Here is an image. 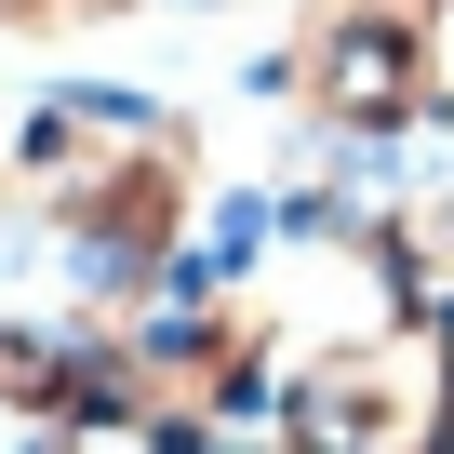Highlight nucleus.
<instances>
[{
	"label": "nucleus",
	"mask_w": 454,
	"mask_h": 454,
	"mask_svg": "<svg viewBox=\"0 0 454 454\" xmlns=\"http://www.w3.org/2000/svg\"><path fill=\"white\" fill-rule=\"evenodd\" d=\"M441 441H454V361L414 321L294 334L268 374V454H441Z\"/></svg>",
	"instance_id": "1"
},
{
	"label": "nucleus",
	"mask_w": 454,
	"mask_h": 454,
	"mask_svg": "<svg viewBox=\"0 0 454 454\" xmlns=\"http://www.w3.org/2000/svg\"><path fill=\"white\" fill-rule=\"evenodd\" d=\"M14 454H214L200 427H134V414H94V401H67V414H41Z\"/></svg>",
	"instance_id": "2"
},
{
	"label": "nucleus",
	"mask_w": 454,
	"mask_h": 454,
	"mask_svg": "<svg viewBox=\"0 0 454 454\" xmlns=\"http://www.w3.org/2000/svg\"><path fill=\"white\" fill-rule=\"evenodd\" d=\"M308 27H387V41H427L441 0H308Z\"/></svg>",
	"instance_id": "3"
},
{
	"label": "nucleus",
	"mask_w": 454,
	"mask_h": 454,
	"mask_svg": "<svg viewBox=\"0 0 454 454\" xmlns=\"http://www.w3.org/2000/svg\"><path fill=\"white\" fill-rule=\"evenodd\" d=\"M107 14H147V0H27V27H107Z\"/></svg>",
	"instance_id": "4"
},
{
	"label": "nucleus",
	"mask_w": 454,
	"mask_h": 454,
	"mask_svg": "<svg viewBox=\"0 0 454 454\" xmlns=\"http://www.w3.org/2000/svg\"><path fill=\"white\" fill-rule=\"evenodd\" d=\"M187 14H214V0H187Z\"/></svg>",
	"instance_id": "5"
},
{
	"label": "nucleus",
	"mask_w": 454,
	"mask_h": 454,
	"mask_svg": "<svg viewBox=\"0 0 454 454\" xmlns=\"http://www.w3.org/2000/svg\"><path fill=\"white\" fill-rule=\"evenodd\" d=\"M441 454H454V441H441Z\"/></svg>",
	"instance_id": "6"
}]
</instances>
